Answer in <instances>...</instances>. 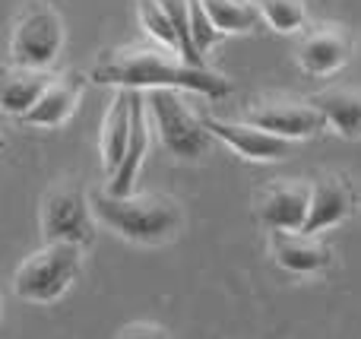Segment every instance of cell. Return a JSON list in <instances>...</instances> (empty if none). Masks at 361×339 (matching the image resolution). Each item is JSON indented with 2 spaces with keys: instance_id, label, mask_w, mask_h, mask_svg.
Returning a JSON list of instances; mask_svg holds the SVG:
<instances>
[{
  "instance_id": "obj_12",
  "label": "cell",
  "mask_w": 361,
  "mask_h": 339,
  "mask_svg": "<svg viewBox=\"0 0 361 339\" xmlns=\"http://www.w3.org/2000/svg\"><path fill=\"white\" fill-rule=\"evenodd\" d=\"M269 254L282 270L298 273V276H317L333 266V247L320 235L273 232L269 235Z\"/></svg>"
},
{
  "instance_id": "obj_18",
  "label": "cell",
  "mask_w": 361,
  "mask_h": 339,
  "mask_svg": "<svg viewBox=\"0 0 361 339\" xmlns=\"http://www.w3.org/2000/svg\"><path fill=\"white\" fill-rule=\"evenodd\" d=\"M209 16L212 29L219 35H235V32H254L263 23V13L257 0H200Z\"/></svg>"
},
{
  "instance_id": "obj_13",
  "label": "cell",
  "mask_w": 361,
  "mask_h": 339,
  "mask_svg": "<svg viewBox=\"0 0 361 339\" xmlns=\"http://www.w3.org/2000/svg\"><path fill=\"white\" fill-rule=\"evenodd\" d=\"M86 80L80 70H70L63 76H51V82L44 86V92L38 95V101L23 114L25 124L32 127H57L73 114L76 101H80L82 89H86Z\"/></svg>"
},
{
  "instance_id": "obj_19",
  "label": "cell",
  "mask_w": 361,
  "mask_h": 339,
  "mask_svg": "<svg viewBox=\"0 0 361 339\" xmlns=\"http://www.w3.org/2000/svg\"><path fill=\"white\" fill-rule=\"evenodd\" d=\"M159 10L169 16L171 29H175L178 35V54L184 57V63H190V67H203V57L197 54V48H193V38H190V19H187V0H156Z\"/></svg>"
},
{
  "instance_id": "obj_9",
  "label": "cell",
  "mask_w": 361,
  "mask_h": 339,
  "mask_svg": "<svg viewBox=\"0 0 361 339\" xmlns=\"http://www.w3.org/2000/svg\"><path fill=\"white\" fill-rule=\"evenodd\" d=\"M311 207V181L276 178L257 197V216L273 232H301Z\"/></svg>"
},
{
  "instance_id": "obj_4",
  "label": "cell",
  "mask_w": 361,
  "mask_h": 339,
  "mask_svg": "<svg viewBox=\"0 0 361 339\" xmlns=\"http://www.w3.org/2000/svg\"><path fill=\"white\" fill-rule=\"evenodd\" d=\"M63 48V16L48 0H32L19 13L10 38V57L16 67L44 70L57 61Z\"/></svg>"
},
{
  "instance_id": "obj_21",
  "label": "cell",
  "mask_w": 361,
  "mask_h": 339,
  "mask_svg": "<svg viewBox=\"0 0 361 339\" xmlns=\"http://www.w3.org/2000/svg\"><path fill=\"white\" fill-rule=\"evenodd\" d=\"M140 19H143V25L149 29V35L156 38V42L169 44V48L178 54V35H175V29H171L169 16L159 10L156 0H140Z\"/></svg>"
},
{
  "instance_id": "obj_16",
  "label": "cell",
  "mask_w": 361,
  "mask_h": 339,
  "mask_svg": "<svg viewBox=\"0 0 361 339\" xmlns=\"http://www.w3.org/2000/svg\"><path fill=\"white\" fill-rule=\"evenodd\" d=\"M48 82L51 76L44 70H25V67H16V63H0V108L23 118L38 101V95L44 92Z\"/></svg>"
},
{
  "instance_id": "obj_25",
  "label": "cell",
  "mask_w": 361,
  "mask_h": 339,
  "mask_svg": "<svg viewBox=\"0 0 361 339\" xmlns=\"http://www.w3.org/2000/svg\"><path fill=\"white\" fill-rule=\"evenodd\" d=\"M0 317H4V308H0Z\"/></svg>"
},
{
  "instance_id": "obj_10",
  "label": "cell",
  "mask_w": 361,
  "mask_h": 339,
  "mask_svg": "<svg viewBox=\"0 0 361 339\" xmlns=\"http://www.w3.org/2000/svg\"><path fill=\"white\" fill-rule=\"evenodd\" d=\"M358 190L355 184L345 175H320L317 181H311V207H307V219H305V235H320L326 228L339 226V222L352 219L358 213Z\"/></svg>"
},
{
  "instance_id": "obj_6",
  "label": "cell",
  "mask_w": 361,
  "mask_h": 339,
  "mask_svg": "<svg viewBox=\"0 0 361 339\" xmlns=\"http://www.w3.org/2000/svg\"><path fill=\"white\" fill-rule=\"evenodd\" d=\"M42 235L44 245L61 241V245H76L89 247L95 241V226H92V209L73 181H61L48 190L42 203Z\"/></svg>"
},
{
  "instance_id": "obj_24",
  "label": "cell",
  "mask_w": 361,
  "mask_h": 339,
  "mask_svg": "<svg viewBox=\"0 0 361 339\" xmlns=\"http://www.w3.org/2000/svg\"><path fill=\"white\" fill-rule=\"evenodd\" d=\"M4 146H6V140H4V133H0V149H4Z\"/></svg>"
},
{
  "instance_id": "obj_22",
  "label": "cell",
  "mask_w": 361,
  "mask_h": 339,
  "mask_svg": "<svg viewBox=\"0 0 361 339\" xmlns=\"http://www.w3.org/2000/svg\"><path fill=\"white\" fill-rule=\"evenodd\" d=\"M187 19H190L193 48H197V54L203 57V51H209V44L219 38V32L212 29V23H209V16H206V10H203L200 0H187Z\"/></svg>"
},
{
  "instance_id": "obj_14",
  "label": "cell",
  "mask_w": 361,
  "mask_h": 339,
  "mask_svg": "<svg viewBox=\"0 0 361 339\" xmlns=\"http://www.w3.org/2000/svg\"><path fill=\"white\" fill-rule=\"evenodd\" d=\"M146 146H149V127H146V101L140 92H130V140H127V152L121 159L118 171L108 178V194L111 197H127L133 194L140 165H143Z\"/></svg>"
},
{
  "instance_id": "obj_1",
  "label": "cell",
  "mask_w": 361,
  "mask_h": 339,
  "mask_svg": "<svg viewBox=\"0 0 361 339\" xmlns=\"http://www.w3.org/2000/svg\"><path fill=\"white\" fill-rule=\"evenodd\" d=\"M92 82L102 86H118L130 89V92H143V89H190V92L209 95V99H222L231 92V82L225 76L212 73L206 67H190L184 61H175L171 54L159 48H146V44H133V48L108 51L95 61Z\"/></svg>"
},
{
  "instance_id": "obj_3",
  "label": "cell",
  "mask_w": 361,
  "mask_h": 339,
  "mask_svg": "<svg viewBox=\"0 0 361 339\" xmlns=\"http://www.w3.org/2000/svg\"><path fill=\"white\" fill-rule=\"evenodd\" d=\"M80 266H82L80 247L51 241V245L32 251L16 266V273H13V292L23 302H32V304L57 302L73 285V279L80 276Z\"/></svg>"
},
{
  "instance_id": "obj_20",
  "label": "cell",
  "mask_w": 361,
  "mask_h": 339,
  "mask_svg": "<svg viewBox=\"0 0 361 339\" xmlns=\"http://www.w3.org/2000/svg\"><path fill=\"white\" fill-rule=\"evenodd\" d=\"M257 6L276 32H298L307 16L305 0H257Z\"/></svg>"
},
{
  "instance_id": "obj_8",
  "label": "cell",
  "mask_w": 361,
  "mask_h": 339,
  "mask_svg": "<svg viewBox=\"0 0 361 339\" xmlns=\"http://www.w3.org/2000/svg\"><path fill=\"white\" fill-rule=\"evenodd\" d=\"M355 54V35L343 23H314L298 42V63L311 76H330Z\"/></svg>"
},
{
  "instance_id": "obj_5",
  "label": "cell",
  "mask_w": 361,
  "mask_h": 339,
  "mask_svg": "<svg viewBox=\"0 0 361 339\" xmlns=\"http://www.w3.org/2000/svg\"><path fill=\"white\" fill-rule=\"evenodd\" d=\"M146 111L156 124L162 146L175 159L193 162V159H203L209 152L212 137L206 133L203 118H197L184 105L178 89H152L149 99H146Z\"/></svg>"
},
{
  "instance_id": "obj_15",
  "label": "cell",
  "mask_w": 361,
  "mask_h": 339,
  "mask_svg": "<svg viewBox=\"0 0 361 339\" xmlns=\"http://www.w3.org/2000/svg\"><path fill=\"white\" fill-rule=\"evenodd\" d=\"M307 101L320 111L326 127L339 130L349 140H361V89L358 86L320 89V92H314Z\"/></svg>"
},
{
  "instance_id": "obj_17",
  "label": "cell",
  "mask_w": 361,
  "mask_h": 339,
  "mask_svg": "<svg viewBox=\"0 0 361 339\" xmlns=\"http://www.w3.org/2000/svg\"><path fill=\"white\" fill-rule=\"evenodd\" d=\"M127 140H130V89H121L102 124V165L108 178L118 171L127 152Z\"/></svg>"
},
{
  "instance_id": "obj_2",
  "label": "cell",
  "mask_w": 361,
  "mask_h": 339,
  "mask_svg": "<svg viewBox=\"0 0 361 339\" xmlns=\"http://www.w3.org/2000/svg\"><path fill=\"white\" fill-rule=\"evenodd\" d=\"M89 209L99 222H105L133 245H165L180 232V222H184L178 200L165 194L111 197L108 190H92Z\"/></svg>"
},
{
  "instance_id": "obj_7",
  "label": "cell",
  "mask_w": 361,
  "mask_h": 339,
  "mask_svg": "<svg viewBox=\"0 0 361 339\" xmlns=\"http://www.w3.org/2000/svg\"><path fill=\"white\" fill-rule=\"evenodd\" d=\"M247 124L260 127V130L273 133V137L288 140V143L307 140L326 127L324 118H320V111L311 105V101L286 99V95L254 101V105L247 108Z\"/></svg>"
},
{
  "instance_id": "obj_11",
  "label": "cell",
  "mask_w": 361,
  "mask_h": 339,
  "mask_svg": "<svg viewBox=\"0 0 361 339\" xmlns=\"http://www.w3.org/2000/svg\"><path fill=\"white\" fill-rule=\"evenodd\" d=\"M203 127L209 137H219L225 146L238 152L244 159H254V162H279V159H288L295 149V143L282 137H273V133L260 130L254 124H235V121H225V118H212L206 114Z\"/></svg>"
},
{
  "instance_id": "obj_23",
  "label": "cell",
  "mask_w": 361,
  "mask_h": 339,
  "mask_svg": "<svg viewBox=\"0 0 361 339\" xmlns=\"http://www.w3.org/2000/svg\"><path fill=\"white\" fill-rule=\"evenodd\" d=\"M118 339H171V336H169V330L159 327V323L140 321V323H127L118 333Z\"/></svg>"
}]
</instances>
